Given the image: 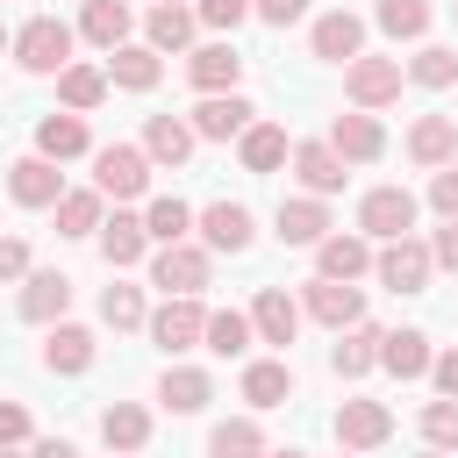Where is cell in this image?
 I'll use <instances>...</instances> for the list:
<instances>
[{"instance_id": "cell-10", "label": "cell", "mask_w": 458, "mask_h": 458, "mask_svg": "<svg viewBox=\"0 0 458 458\" xmlns=\"http://www.w3.org/2000/svg\"><path fill=\"white\" fill-rule=\"evenodd\" d=\"M7 193H14L21 208H57V200H64V172H57L50 157H14V165H7Z\"/></svg>"}, {"instance_id": "cell-23", "label": "cell", "mask_w": 458, "mask_h": 458, "mask_svg": "<svg viewBox=\"0 0 458 458\" xmlns=\"http://www.w3.org/2000/svg\"><path fill=\"white\" fill-rule=\"evenodd\" d=\"M43 365L50 372H86L93 365V329H79V322H50V336H43Z\"/></svg>"}, {"instance_id": "cell-52", "label": "cell", "mask_w": 458, "mask_h": 458, "mask_svg": "<svg viewBox=\"0 0 458 458\" xmlns=\"http://www.w3.org/2000/svg\"><path fill=\"white\" fill-rule=\"evenodd\" d=\"M0 50H14V36H7V21H0Z\"/></svg>"}, {"instance_id": "cell-33", "label": "cell", "mask_w": 458, "mask_h": 458, "mask_svg": "<svg viewBox=\"0 0 458 458\" xmlns=\"http://www.w3.org/2000/svg\"><path fill=\"white\" fill-rule=\"evenodd\" d=\"M57 100H64L72 114L100 107V100H107V72H100V64H64V72H57Z\"/></svg>"}, {"instance_id": "cell-5", "label": "cell", "mask_w": 458, "mask_h": 458, "mask_svg": "<svg viewBox=\"0 0 458 458\" xmlns=\"http://www.w3.org/2000/svg\"><path fill=\"white\" fill-rule=\"evenodd\" d=\"M372 272H379V286H394V293H422L429 286V243H415V236H394L379 258H372Z\"/></svg>"}, {"instance_id": "cell-15", "label": "cell", "mask_w": 458, "mask_h": 458, "mask_svg": "<svg viewBox=\"0 0 458 458\" xmlns=\"http://www.w3.org/2000/svg\"><path fill=\"white\" fill-rule=\"evenodd\" d=\"M200 243L208 250H250V208L243 200H215V208H200Z\"/></svg>"}, {"instance_id": "cell-4", "label": "cell", "mask_w": 458, "mask_h": 458, "mask_svg": "<svg viewBox=\"0 0 458 458\" xmlns=\"http://www.w3.org/2000/svg\"><path fill=\"white\" fill-rule=\"evenodd\" d=\"M358 229H365V236H386V243L408 236V229H415V193H408V186H372V193L358 200Z\"/></svg>"}, {"instance_id": "cell-36", "label": "cell", "mask_w": 458, "mask_h": 458, "mask_svg": "<svg viewBox=\"0 0 458 458\" xmlns=\"http://www.w3.org/2000/svg\"><path fill=\"white\" fill-rule=\"evenodd\" d=\"M143 29H150V50H186V43H193V7H179V0H157Z\"/></svg>"}, {"instance_id": "cell-1", "label": "cell", "mask_w": 458, "mask_h": 458, "mask_svg": "<svg viewBox=\"0 0 458 458\" xmlns=\"http://www.w3.org/2000/svg\"><path fill=\"white\" fill-rule=\"evenodd\" d=\"M143 186H150V157H143L136 143L93 150V193H100V200H136Z\"/></svg>"}, {"instance_id": "cell-18", "label": "cell", "mask_w": 458, "mask_h": 458, "mask_svg": "<svg viewBox=\"0 0 458 458\" xmlns=\"http://www.w3.org/2000/svg\"><path fill=\"white\" fill-rule=\"evenodd\" d=\"M64 308H72V279L64 272H29L21 279V322H43L50 329Z\"/></svg>"}, {"instance_id": "cell-43", "label": "cell", "mask_w": 458, "mask_h": 458, "mask_svg": "<svg viewBox=\"0 0 458 458\" xmlns=\"http://www.w3.org/2000/svg\"><path fill=\"white\" fill-rule=\"evenodd\" d=\"M100 322L136 329V322H143V293H136V286H107V293H100Z\"/></svg>"}, {"instance_id": "cell-31", "label": "cell", "mask_w": 458, "mask_h": 458, "mask_svg": "<svg viewBox=\"0 0 458 458\" xmlns=\"http://www.w3.org/2000/svg\"><path fill=\"white\" fill-rule=\"evenodd\" d=\"M150 250V236H143V215H114V222H100V258L122 272V265H136Z\"/></svg>"}, {"instance_id": "cell-34", "label": "cell", "mask_w": 458, "mask_h": 458, "mask_svg": "<svg viewBox=\"0 0 458 458\" xmlns=\"http://www.w3.org/2000/svg\"><path fill=\"white\" fill-rule=\"evenodd\" d=\"M100 437H107V451H143V444H150V415H143L136 401H114V408L100 415Z\"/></svg>"}, {"instance_id": "cell-41", "label": "cell", "mask_w": 458, "mask_h": 458, "mask_svg": "<svg viewBox=\"0 0 458 458\" xmlns=\"http://www.w3.org/2000/svg\"><path fill=\"white\" fill-rule=\"evenodd\" d=\"M100 229V193H64L57 200V236H93Z\"/></svg>"}, {"instance_id": "cell-46", "label": "cell", "mask_w": 458, "mask_h": 458, "mask_svg": "<svg viewBox=\"0 0 458 458\" xmlns=\"http://www.w3.org/2000/svg\"><path fill=\"white\" fill-rule=\"evenodd\" d=\"M14 444H29V408L0 401V451H14Z\"/></svg>"}, {"instance_id": "cell-53", "label": "cell", "mask_w": 458, "mask_h": 458, "mask_svg": "<svg viewBox=\"0 0 458 458\" xmlns=\"http://www.w3.org/2000/svg\"><path fill=\"white\" fill-rule=\"evenodd\" d=\"M265 458H301V451H265Z\"/></svg>"}, {"instance_id": "cell-45", "label": "cell", "mask_w": 458, "mask_h": 458, "mask_svg": "<svg viewBox=\"0 0 458 458\" xmlns=\"http://www.w3.org/2000/svg\"><path fill=\"white\" fill-rule=\"evenodd\" d=\"M243 14H250V0H200L193 7V21H208V29H236Z\"/></svg>"}, {"instance_id": "cell-54", "label": "cell", "mask_w": 458, "mask_h": 458, "mask_svg": "<svg viewBox=\"0 0 458 458\" xmlns=\"http://www.w3.org/2000/svg\"><path fill=\"white\" fill-rule=\"evenodd\" d=\"M422 458H451V451H422Z\"/></svg>"}, {"instance_id": "cell-32", "label": "cell", "mask_w": 458, "mask_h": 458, "mask_svg": "<svg viewBox=\"0 0 458 458\" xmlns=\"http://www.w3.org/2000/svg\"><path fill=\"white\" fill-rule=\"evenodd\" d=\"M79 29H86V43H100V50H122V43H129V0H86Z\"/></svg>"}, {"instance_id": "cell-8", "label": "cell", "mask_w": 458, "mask_h": 458, "mask_svg": "<svg viewBox=\"0 0 458 458\" xmlns=\"http://www.w3.org/2000/svg\"><path fill=\"white\" fill-rule=\"evenodd\" d=\"M344 93H351L358 107H386V100L401 93V64H394V57H351V64H344Z\"/></svg>"}, {"instance_id": "cell-14", "label": "cell", "mask_w": 458, "mask_h": 458, "mask_svg": "<svg viewBox=\"0 0 458 458\" xmlns=\"http://www.w3.org/2000/svg\"><path fill=\"white\" fill-rule=\"evenodd\" d=\"M329 150H336L344 165H372V157L386 150V129H379L372 114H336V122H329Z\"/></svg>"}, {"instance_id": "cell-37", "label": "cell", "mask_w": 458, "mask_h": 458, "mask_svg": "<svg viewBox=\"0 0 458 458\" xmlns=\"http://www.w3.org/2000/svg\"><path fill=\"white\" fill-rule=\"evenodd\" d=\"M186 229H193V208H186L179 193H157V200L143 208V236H157V243H186Z\"/></svg>"}, {"instance_id": "cell-28", "label": "cell", "mask_w": 458, "mask_h": 458, "mask_svg": "<svg viewBox=\"0 0 458 458\" xmlns=\"http://www.w3.org/2000/svg\"><path fill=\"white\" fill-rule=\"evenodd\" d=\"M379 365H386L394 379H422V372H429V336H422V329H386V336H379Z\"/></svg>"}, {"instance_id": "cell-55", "label": "cell", "mask_w": 458, "mask_h": 458, "mask_svg": "<svg viewBox=\"0 0 458 458\" xmlns=\"http://www.w3.org/2000/svg\"><path fill=\"white\" fill-rule=\"evenodd\" d=\"M344 458H358V451H344Z\"/></svg>"}, {"instance_id": "cell-27", "label": "cell", "mask_w": 458, "mask_h": 458, "mask_svg": "<svg viewBox=\"0 0 458 458\" xmlns=\"http://www.w3.org/2000/svg\"><path fill=\"white\" fill-rule=\"evenodd\" d=\"M379 336H386V329H372V322H351V329H336V351H329V365H336L344 379L372 372V365H379Z\"/></svg>"}, {"instance_id": "cell-21", "label": "cell", "mask_w": 458, "mask_h": 458, "mask_svg": "<svg viewBox=\"0 0 458 458\" xmlns=\"http://www.w3.org/2000/svg\"><path fill=\"white\" fill-rule=\"evenodd\" d=\"M408 157L429 165V172L451 165V157H458V122H451V114H422V122L408 129Z\"/></svg>"}, {"instance_id": "cell-49", "label": "cell", "mask_w": 458, "mask_h": 458, "mask_svg": "<svg viewBox=\"0 0 458 458\" xmlns=\"http://www.w3.org/2000/svg\"><path fill=\"white\" fill-rule=\"evenodd\" d=\"M429 265H444V272H458V222H444V229L429 236Z\"/></svg>"}, {"instance_id": "cell-35", "label": "cell", "mask_w": 458, "mask_h": 458, "mask_svg": "<svg viewBox=\"0 0 458 458\" xmlns=\"http://www.w3.org/2000/svg\"><path fill=\"white\" fill-rule=\"evenodd\" d=\"M208 458H265V429H258L250 415L215 422V429H208Z\"/></svg>"}, {"instance_id": "cell-51", "label": "cell", "mask_w": 458, "mask_h": 458, "mask_svg": "<svg viewBox=\"0 0 458 458\" xmlns=\"http://www.w3.org/2000/svg\"><path fill=\"white\" fill-rule=\"evenodd\" d=\"M29 458H79L64 437H43V444H29Z\"/></svg>"}, {"instance_id": "cell-56", "label": "cell", "mask_w": 458, "mask_h": 458, "mask_svg": "<svg viewBox=\"0 0 458 458\" xmlns=\"http://www.w3.org/2000/svg\"><path fill=\"white\" fill-rule=\"evenodd\" d=\"M0 458H14V451H0Z\"/></svg>"}, {"instance_id": "cell-24", "label": "cell", "mask_w": 458, "mask_h": 458, "mask_svg": "<svg viewBox=\"0 0 458 458\" xmlns=\"http://www.w3.org/2000/svg\"><path fill=\"white\" fill-rule=\"evenodd\" d=\"M157 50L150 43H122V50H107V86H129V93H150L157 86Z\"/></svg>"}, {"instance_id": "cell-16", "label": "cell", "mask_w": 458, "mask_h": 458, "mask_svg": "<svg viewBox=\"0 0 458 458\" xmlns=\"http://www.w3.org/2000/svg\"><path fill=\"white\" fill-rule=\"evenodd\" d=\"M315 265H322L315 279H344V286H351L358 272H372V243H365V236H344V229H329V236L315 243Z\"/></svg>"}, {"instance_id": "cell-3", "label": "cell", "mask_w": 458, "mask_h": 458, "mask_svg": "<svg viewBox=\"0 0 458 458\" xmlns=\"http://www.w3.org/2000/svg\"><path fill=\"white\" fill-rule=\"evenodd\" d=\"M150 286H165V301H186L208 286V250L200 243H165L150 258Z\"/></svg>"}, {"instance_id": "cell-9", "label": "cell", "mask_w": 458, "mask_h": 458, "mask_svg": "<svg viewBox=\"0 0 458 458\" xmlns=\"http://www.w3.org/2000/svg\"><path fill=\"white\" fill-rule=\"evenodd\" d=\"M250 114H258V107H250L243 93H208V100L193 107V122H186V129H193V136H208V143H229V136H243V129H250Z\"/></svg>"}, {"instance_id": "cell-47", "label": "cell", "mask_w": 458, "mask_h": 458, "mask_svg": "<svg viewBox=\"0 0 458 458\" xmlns=\"http://www.w3.org/2000/svg\"><path fill=\"white\" fill-rule=\"evenodd\" d=\"M250 14H258V21H272V29H286V21H301V14H308V0H250Z\"/></svg>"}, {"instance_id": "cell-44", "label": "cell", "mask_w": 458, "mask_h": 458, "mask_svg": "<svg viewBox=\"0 0 458 458\" xmlns=\"http://www.w3.org/2000/svg\"><path fill=\"white\" fill-rule=\"evenodd\" d=\"M429 208H437V215H444V222H458V157H451V165H437V172H429Z\"/></svg>"}, {"instance_id": "cell-30", "label": "cell", "mask_w": 458, "mask_h": 458, "mask_svg": "<svg viewBox=\"0 0 458 458\" xmlns=\"http://www.w3.org/2000/svg\"><path fill=\"white\" fill-rule=\"evenodd\" d=\"M293 172H301V186H308L315 200L344 186V157H336L329 143H293Z\"/></svg>"}, {"instance_id": "cell-29", "label": "cell", "mask_w": 458, "mask_h": 458, "mask_svg": "<svg viewBox=\"0 0 458 458\" xmlns=\"http://www.w3.org/2000/svg\"><path fill=\"white\" fill-rule=\"evenodd\" d=\"M286 394H293L286 358H250V365H243V401H250V408H286Z\"/></svg>"}, {"instance_id": "cell-12", "label": "cell", "mask_w": 458, "mask_h": 458, "mask_svg": "<svg viewBox=\"0 0 458 458\" xmlns=\"http://www.w3.org/2000/svg\"><path fill=\"white\" fill-rule=\"evenodd\" d=\"M315 57H329V64L365 57V21H358L351 7H329V14L315 21Z\"/></svg>"}, {"instance_id": "cell-7", "label": "cell", "mask_w": 458, "mask_h": 458, "mask_svg": "<svg viewBox=\"0 0 458 458\" xmlns=\"http://www.w3.org/2000/svg\"><path fill=\"white\" fill-rule=\"evenodd\" d=\"M394 437V408L386 401H344L336 408V444L344 451H379Z\"/></svg>"}, {"instance_id": "cell-48", "label": "cell", "mask_w": 458, "mask_h": 458, "mask_svg": "<svg viewBox=\"0 0 458 458\" xmlns=\"http://www.w3.org/2000/svg\"><path fill=\"white\" fill-rule=\"evenodd\" d=\"M0 279H29V243L21 236H0Z\"/></svg>"}, {"instance_id": "cell-38", "label": "cell", "mask_w": 458, "mask_h": 458, "mask_svg": "<svg viewBox=\"0 0 458 458\" xmlns=\"http://www.w3.org/2000/svg\"><path fill=\"white\" fill-rule=\"evenodd\" d=\"M200 344H208L215 358H243V351H250V315L215 308V315H208V329H200Z\"/></svg>"}, {"instance_id": "cell-11", "label": "cell", "mask_w": 458, "mask_h": 458, "mask_svg": "<svg viewBox=\"0 0 458 458\" xmlns=\"http://www.w3.org/2000/svg\"><path fill=\"white\" fill-rule=\"evenodd\" d=\"M301 308H308L315 322H329V329H351V322H365V293H358V286H344V279H308Z\"/></svg>"}, {"instance_id": "cell-17", "label": "cell", "mask_w": 458, "mask_h": 458, "mask_svg": "<svg viewBox=\"0 0 458 458\" xmlns=\"http://www.w3.org/2000/svg\"><path fill=\"white\" fill-rule=\"evenodd\" d=\"M293 329H301V301H286L279 286H258V301H250V336H258V344H293Z\"/></svg>"}, {"instance_id": "cell-39", "label": "cell", "mask_w": 458, "mask_h": 458, "mask_svg": "<svg viewBox=\"0 0 458 458\" xmlns=\"http://www.w3.org/2000/svg\"><path fill=\"white\" fill-rule=\"evenodd\" d=\"M372 21H379L394 43H415V36L429 29V0H379V7H372Z\"/></svg>"}, {"instance_id": "cell-6", "label": "cell", "mask_w": 458, "mask_h": 458, "mask_svg": "<svg viewBox=\"0 0 458 458\" xmlns=\"http://www.w3.org/2000/svg\"><path fill=\"white\" fill-rule=\"evenodd\" d=\"M143 322H150V344H157V351H193L200 329H208V308H200V293H186V301H165V308L143 315Z\"/></svg>"}, {"instance_id": "cell-50", "label": "cell", "mask_w": 458, "mask_h": 458, "mask_svg": "<svg viewBox=\"0 0 458 458\" xmlns=\"http://www.w3.org/2000/svg\"><path fill=\"white\" fill-rule=\"evenodd\" d=\"M429 379H437V394H444V401H458V351L429 358Z\"/></svg>"}, {"instance_id": "cell-20", "label": "cell", "mask_w": 458, "mask_h": 458, "mask_svg": "<svg viewBox=\"0 0 458 458\" xmlns=\"http://www.w3.org/2000/svg\"><path fill=\"white\" fill-rule=\"evenodd\" d=\"M86 150H93V136H86L79 114H43V122H36V157L64 165V157H86Z\"/></svg>"}, {"instance_id": "cell-22", "label": "cell", "mask_w": 458, "mask_h": 458, "mask_svg": "<svg viewBox=\"0 0 458 458\" xmlns=\"http://www.w3.org/2000/svg\"><path fill=\"white\" fill-rule=\"evenodd\" d=\"M236 157H243V172H279V165L293 157V143H286L279 122H250V129L236 136Z\"/></svg>"}, {"instance_id": "cell-26", "label": "cell", "mask_w": 458, "mask_h": 458, "mask_svg": "<svg viewBox=\"0 0 458 458\" xmlns=\"http://www.w3.org/2000/svg\"><path fill=\"white\" fill-rule=\"evenodd\" d=\"M322 236H329V208H322V200H279V243L315 250Z\"/></svg>"}, {"instance_id": "cell-19", "label": "cell", "mask_w": 458, "mask_h": 458, "mask_svg": "<svg viewBox=\"0 0 458 458\" xmlns=\"http://www.w3.org/2000/svg\"><path fill=\"white\" fill-rule=\"evenodd\" d=\"M157 401H165L172 415H200V408L215 401V379H208L200 365H165V379H157Z\"/></svg>"}, {"instance_id": "cell-42", "label": "cell", "mask_w": 458, "mask_h": 458, "mask_svg": "<svg viewBox=\"0 0 458 458\" xmlns=\"http://www.w3.org/2000/svg\"><path fill=\"white\" fill-rule=\"evenodd\" d=\"M422 437H429V451H458V401H429L422 408Z\"/></svg>"}, {"instance_id": "cell-2", "label": "cell", "mask_w": 458, "mask_h": 458, "mask_svg": "<svg viewBox=\"0 0 458 458\" xmlns=\"http://www.w3.org/2000/svg\"><path fill=\"white\" fill-rule=\"evenodd\" d=\"M14 57H21V72H64L72 64V29L57 14H36V21L14 29Z\"/></svg>"}, {"instance_id": "cell-13", "label": "cell", "mask_w": 458, "mask_h": 458, "mask_svg": "<svg viewBox=\"0 0 458 458\" xmlns=\"http://www.w3.org/2000/svg\"><path fill=\"white\" fill-rule=\"evenodd\" d=\"M186 79H193L200 93H236V79H243L236 43H200V50L186 57Z\"/></svg>"}, {"instance_id": "cell-25", "label": "cell", "mask_w": 458, "mask_h": 458, "mask_svg": "<svg viewBox=\"0 0 458 458\" xmlns=\"http://www.w3.org/2000/svg\"><path fill=\"white\" fill-rule=\"evenodd\" d=\"M193 143H200V136H193L179 114H150V129H143V157H150V165H186Z\"/></svg>"}, {"instance_id": "cell-40", "label": "cell", "mask_w": 458, "mask_h": 458, "mask_svg": "<svg viewBox=\"0 0 458 458\" xmlns=\"http://www.w3.org/2000/svg\"><path fill=\"white\" fill-rule=\"evenodd\" d=\"M408 79H415V86H429V93H437V86H451V79H458V50L422 43V50H415V64H408Z\"/></svg>"}]
</instances>
